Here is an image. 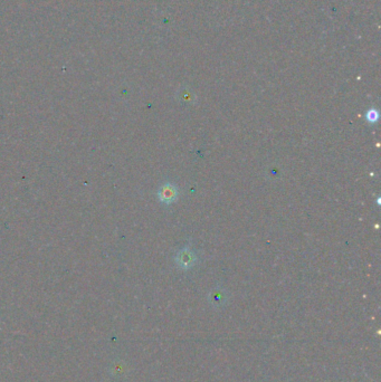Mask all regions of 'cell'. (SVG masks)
<instances>
[{"label": "cell", "instance_id": "3", "mask_svg": "<svg viewBox=\"0 0 381 382\" xmlns=\"http://www.w3.org/2000/svg\"><path fill=\"white\" fill-rule=\"evenodd\" d=\"M209 301L214 306H222L227 301V295H226L224 290L215 289L213 292H210Z\"/></svg>", "mask_w": 381, "mask_h": 382}, {"label": "cell", "instance_id": "4", "mask_svg": "<svg viewBox=\"0 0 381 382\" xmlns=\"http://www.w3.org/2000/svg\"><path fill=\"white\" fill-rule=\"evenodd\" d=\"M378 117H379V114L376 110H370V111H368V113H367V119H368V121L371 122V123H375V122H377Z\"/></svg>", "mask_w": 381, "mask_h": 382}, {"label": "cell", "instance_id": "1", "mask_svg": "<svg viewBox=\"0 0 381 382\" xmlns=\"http://www.w3.org/2000/svg\"><path fill=\"white\" fill-rule=\"evenodd\" d=\"M176 262H177L178 265L182 268V270H189V268H191L192 266L195 265L196 256H195V254L190 251V249L183 248L179 253L177 254Z\"/></svg>", "mask_w": 381, "mask_h": 382}, {"label": "cell", "instance_id": "2", "mask_svg": "<svg viewBox=\"0 0 381 382\" xmlns=\"http://www.w3.org/2000/svg\"><path fill=\"white\" fill-rule=\"evenodd\" d=\"M158 197L160 201L163 202V204L169 205L177 199L178 190L175 186L171 185V183H166V185H163L159 189Z\"/></svg>", "mask_w": 381, "mask_h": 382}]
</instances>
